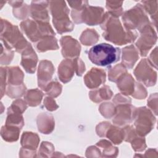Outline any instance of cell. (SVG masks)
I'll list each match as a JSON object with an SVG mask.
<instances>
[{"label":"cell","mask_w":158,"mask_h":158,"mask_svg":"<svg viewBox=\"0 0 158 158\" xmlns=\"http://www.w3.org/2000/svg\"><path fill=\"white\" fill-rule=\"evenodd\" d=\"M101 27L105 30L103 36L106 40L117 45H122L133 41L136 38V33L130 31L125 32L118 19L106 13L103 18Z\"/></svg>","instance_id":"obj_1"},{"label":"cell","mask_w":158,"mask_h":158,"mask_svg":"<svg viewBox=\"0 0 158 158\" xmlns=\"http://www.w3.org/2000/svg\"><path fill=\"white\" fill-rule=\"evenodd\" d=\"M120 54L119 48L107 43H101L89 49L88 57L94 64L106 67L117 62L120 59Z\"/></svg>","instance_id":"obj_2"},{"label":"cell","mask_w":158,"mask_h":158,"mask_svg":"<svg viewBox=\"0 0 158 158\" xmlns=\"http://www.w3.org/2000/svg\"><path fill=\"white\" fill-rule=\"evenodd\" d=\"M50 9L53 17V23L58 33L72 31L73 24L69 20V9L65 1H49Z\"/></svg>","instance_id":"obj_3"},{"label":"cell","mask_w":158,"mask_h":158,"mask_svg":"<svg viewBox=\"0 0 158 158\" xmlns=\"http://www.w3.org/2000/svg\"><path fill=\"white\" fill-rule=\"evenodd\" d=\"M122 20L128 31L137 28L141 31L149 25V19L141 4H136L133 8L125 12L122 17Z\"/></svg>","instance_id":"obj_4"},{"label":"cell","mask_w":158,"mask_h":158,"mask_svg":"<svg viewBox=\"0 0 158 158\" xmlns=\"http://www.w3.org/2000/svg\"><path fill=\"white\" fill-rule=\"evenodd\" d=\"M23 31L33 42L41 40L42 37H46L55 35L52 28L48 22L27 20L20 24Z\"/></svg>","instance_id":"obj_5"},{"label":"cell","mask_w":158,"mask_h":158,"mask_svg":"<svg viewBox=\"0 0 158 158\" xmlns=\"http://www.w3.org/2000/svg\"><path fill=\"white\" fill-rule=\"evenodd\" d=\"M133 118L138 133L141 136L147 135L154 127L156 118L152 113L146 107L135 109Z\"/></svg>","instance_id":"obj_6"},{"label":"cell","mask_w":158,"mask_h":158,"mask_svg":"<svg viewBox=\"0 0 158 158\" xmlns=\"http://www.w3.org/2000/svg\"><path fill=\"white\" fill-rule=\"evenodd\" d=\"M135 75L138 80L148 86L154 85L157 80V73L149 64L146 59L141 60L135 70Z\"/></svg>","instance_id":"obj_7"},{"label":"cell","mask_w":158,"mask_h":158,"mask_svg":"<svg viewBox=\"0 0 158 158\" xmlns=\"http://www.w3.org/2000/svg\"><path fill=\"white\" fill-rule=\"evenodd\" d=\"M141 32H142L141 36L136 43V46L139 48L141 55L145 56L152 46L156 43L157 35L150 24L144 28Z\"/></svg>","instance_id":"obj_8"},{"label":"cell","mask_w":158,"mask_h":158,"mask_svg":"<svg viewBox=\"0 0 158 158\" xmlns=\"http://www.w3.org/2000/svg\"><path fill=\"white\" fill-rule=\"evenodd\" d=\"M104 10L99 7L89 6L81 12V20L89 25H96L102 22L104 18Z\"/></svg>","instance_id":"obj_9"},{"label":"cell","mask_w":158,"mask_h":158,"mask_svg":"<svg viewBox=\"0 0 158 158\" xmlns=\"http://www.w3.org/2000/svg\"><path fill=\"white\" fill-rule=\"evenodd\" d=\"M72 64V60L65 59V60H63L59 66V77L63 83H67L71 80L75 69L76 73L78 74L79 68V59H75L73 65Z\"/></svg>","instance_id":"obj_10"},{"label":"cell","mask_w":158,"mask_h":158,"mask_svg":"<svg viewBox=\"0 0 158 158\" xmlns=\"http://www.w3.org/2000/svg\"><path fill=\"white\" fill-rule=\"evenodd\" d=\"M54 72L52 63L48 60H41L38 68V85L43 89H45L49 81L51 80Z\"/></svg>","instance_id":"obj_11"},{"label":"cell","mask_w":158,"mask_h":158,"mask_svg":"<svg viewBox=\"0 0 158 158\" xmlns=\"http://www.w3.org/2000/svg\"><path fill=\"white\" fill-rule=\"evenodd\" d=\"M49 1H32L31 4V16L37 21L48 22L49 17L47 10V7Z\"/></svg>","instance_id":"obj_12"},{"label":"cell","mask_w":158,"mask_h":158,"mask_svg":"<svg viewBox=\"0 0 158 158\" xmlns=\"http://www.w3.org/2000/svg\"><path fill=\"white\" fill-rule=\"evenodd\" d=\"M62 54L64 57L78 56L80 52V45L77 40L70 36H64L60 39Z\"/></svg>","instance_id":"obj_13"},{"label":"cell","mask_w":158,"mask_h":158,"mask_svg":"<svg viewBox=\"0 0 158 158\" xmlns=\"http://www.w3.org/2000/svg\"><path fill=\"white\" fill-rule=\"evenodd\" d=\"M131 105H120L117 109L116 116L113 118V122L116 125H122L130 122L133 118L135 109Z\"/></svg>","instance_id":"obj_14"},{"label":"cell","mask_w":158,"mask_h":158,"mask_svg":"<svg viewBox=\"0 0 158 158\" xmlns=\"http://www.w3.org/2000/svg\"><path fill=\"white\" fill-rule=\"evenodd\" d=\"M106 81V73L102 70L92 68L85 77L86 85L89 88H95Z\"/></svg>","instance_id":"obj_15"},{"label":"cell","mask_w":158,"mask_h":158,"mask_svg":"<svg viewBox=\"0 0 158 158\" xmlns=\"http://www.w3.org/2000/svg\"><path fill=\"white\" fill-rule=\"evenodd\" d=\"M37 59V56L30 44L23 51L21 61V64L27 72L30 73H34L38 60Z\"/></svg>","instance_id":"obj_16"},{"label":"cell","mask_w":158,"mask_h":158,"mask_svg":"<svg viewBox=\"0 0 158 158\" xmlns=\"http://www.w3.org/2000/svg\"><path fill=\"white\" fill-rule=\"evenodd\" d=\"M117 86L124 94H131L134 91V80L130 74L122 75L118 78Z\"/></svg>","instance_id":"obj_17"},{"label":"cell","mask_w":158,"mask_h":158,"mask_svg":"<svg viewBox=\"0 0 158 158\" xmlns=\"http://www.w3.org/2000/svg\"><path fill=\"white\" fill-rule=\"evenodd\" d=\"M138 57V52L133 45L123 49L122 60L128 67L131 68Z\"/></svg>","instance_id":"obj_18"},{"label":"cell","mask_w":158,"mask_h":158,"mask_svg":"<svg viewBox=\"0 0 158 158\" xmlns=\"http://www.w3.org/2000/svg\"><path fill=\"white\" fill-rule=\"evenodd\" d=\"M36 48L39 52L58 49L57 40L53 37V36H46L45 38H44L41 41L38 43Z\"/></svg>","instance_id":"obj_19"},{"label":"cell","mask_w":158,"mask_h":158,"mask_svg":"<svg viewBox=\"0 0 158 158\" xmlns=\"http://www.w3.org/2000/svg\"><path fill=\"white\" fill-rule=\"evenodd\" d=\"M39 142V138L35 133L31 132H24L22 136V145L28 148L31 147L36 149Z\"/></svg>","instance_id":"obj_20"},{"label":"cell","mask_w":158,"mask_h":158,"mask_svg":"<svg viewBox=\"0 0 158 158\" xmlns=\"http://www.w3.org/2000/svg\"><path fill=\"white\" fill-rule=\"evenodd\" d=\"M42 97L43 93L41 91L38 89H31L27 92L25 99L30 106H36L40 103Z\"/></svg>","instance_id":"obj_21"},{"label":"cell","mask_w":158,"mask_h":158,"mask_svg":"<svg viewBox=\"0 0 158 158\" xmlns=\"http://www.w3.org/2000/svg\"><path fill=\"white\" fill-rule=\"evenodd\" d=\"M98 92L100 94L99 95V94L97 95V94H94L91 93H89L91 99L96 102H99L103 99L104 100L109 99L112 95V93L110 90V89L108 86H104V87L101 88L98 91Z\"/></svg>","instance_id":"obj_22"},{"label":"cell","mask_w":158,"mask_h":158,"mask_svg":"<svg viewBox=\"0 0 158 158\" xmlns=\"http://www.w3.org/2000/svg\"><path fill=\"white\" fill-rule=\"evenodd\" d=\"M108 130L107 137L110 139L115 144H120L123 138V130H120L118 128L111 127Z\"/></svg>","instance_id":"obj_23"},{"label":"cell","mask_w":158,"mask_h":158,"mask_svg":"<svg viewBox=\"0 0 158 158\" xmlns=\"http://www.w3.org/2000/svg\"><path fill=\"white\" fill-rule=\"evenodd\" d=\"M122 2H116V1H107L106 7L109 10V14L113 17H117L120 15L122 13Z\"/></svg>","instance_id":"obj_24"},{"label":"cell","mask_w":158,"mask_h":158,"mask_svg":"<svg viewBox=\"0 0 158 158\" xmlns=\"http://www.w3.org/2000/svg\"><path fill=\"white\" fill-rule=\"evenodd\" d=\"M143 5H142L143 7L146 9V10L149 13V14L151 16L152 20H154L156 22V20L154 19V15L157 19V1H141Z\"/></svg>","instance_id":"obj_25"},{"label":"cell","mask_w":158,"mask_h":158,"mask_svg":"<svg viewBox=\"0 0 158 158\" xmlns=\"http://www.w3.org/2000/svg\"><path fill=\"white\" fill-rule=\"evenodd\" d=\"M88 39H91L93 44L97 42L98 40V35L96 31L92 29H87L86 31H83L80 37L81 42L85 45H86Z\"/></svg>","instance_id":"obj_26"},{"label":"cell","mask_w":158,"mask_h":158,"mask_svg":"<svg viewBox=\"0 0 158 158\" xmlns=\"http://www.w3.org/2000/svg\"><path fill=\"white\" fill-rule=\"evenodd\" d=\"M51 84V85L48 86L44 90L48 94H50L53 97H57L61 92L62 86L57 82H53Z\"/></svg>","instance_id":"obj_27"},{"label":"cell","mask_w":158,"mask_h":158,"mask_svg":"<svg viewBox=\"0 0 158 158\" xmlns=\"http://www.w3.org/2000/svg\"><path fill=\"white\" fill-rule=\"evenodd\" d=\"M44 104L46 107L47 109L51 111L56 110L58 107V106L56 104V102L49 97H46L45 98V100L44 101Z\"/></svg>","instance_id":"obj_28"},{"label":"cell","mask_w":158,"mask_h":158,"mask_svg":"<svg viewBox=\"0 0 158 158\" xmlns=\"http://www.w3.org/2000/svg\"><path fill=\"white\" fill-rule=\"evenodd\" d=\"M102 106H103L104 108H107V107H108V106H109V107H110L111 106H112V104H111V103H110V102H106V103H104V104H102L101 105ZM101 113H102V114L104 116V117H110L113 114H115V109H107V110H103V112H101Z\"/></svg>","instance_id":"obj_29"}]
</instances>
